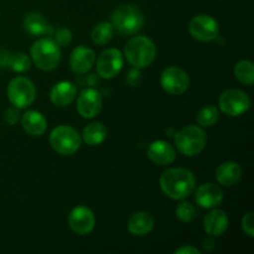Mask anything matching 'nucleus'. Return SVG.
<instances>
[{
  "instance_id": "39448f33",
  "label": "nucleus",
  "mask_w": 254,
  "mask_h": 254,
  "mask_svg": "<svg viewBox=\"0 0 254 254\" xmlns=\"http://www.w3.org/2000/svg\"><path fill=\"white\" fill-rule=\"evenodd\" d=\"M207 135L202 128L189 126L175 134V145L186 156L198 155L205 149Z\"/></svg>"
},
{
  "instance_id": "6ab92c4d",
  "label": "nucleus",
  "mask_w": 254,
  "mask_h": 254,
  "mask_svg": "<svg viewBox=\"0 0 254 254\" xmlns=\"http://www.w3.org/2000/svg\"><path fill=\"white\" fill-rule=\"evenodd\" d=\"M242 178V168L235 161H227L221 164L216 170V179L223 186L236 185Z\"/></svg>"
},
{
  "instance_id": "a878e982",
  "label": "nucleus",
  "mask_w": 254,
  "mask_h": 254,
  "mask_svg": "<svg viewBox=\"0 0 254 254\" xmlns=\"http://www.w3.org/2000/svg\"><path fill=\"white\" fill-rule=\"evenodd\" d=\"M218 117H220L218 109L213 106H207L198 112L197 123L200 124L201 127L208 128V127L215 126L216 122L218 121Z\"/></svg>"
},
{
  "instance_id": "72a5a7b5",
  "label": "nucleus",
  "mask_w": 254,
  "mask_h": 254,
  "mask_svg": "<svg viewBox=\"0 0 254 254\" xmlns=\"http://www.w3.org/2000/svg\"><path fill=\"white\" fill-rule=\"evenodd\" d=\"M9 59H10L9 52L1 51V50H0V67H7Z\"/></svg>"
},
{
  "instance_id": "9d476101",
  "label": "nucleus",
  "mask_w": 254,
  "mask_h": 254,
  "mask_svg": "<svg viewBox=\"0 0 254 254\" xmlns=\"http://www.w3.org/2000/svg\"><path fill=\"white\" fill-rule=\"evenodd\" d=\"M160 82L163 88L168 93L174 94V96H180V94L185 93L186 89L189 88L190 79H189L188 73L183 68L171 66L164 69L163 73H161Z\"/></svg>"
},
{
  "instance_id": "c85d7f7f",
  "label": "nucleus",
  "mask_w": 254,
  "mask_h": 254,
  "mask_svg": "<svg viewBox=\"0 0 254 254\" xmlns=\"http://www.w3.org/2000/svg\"><path fill=\"white\" fill-rule=\"evenodd\" d=\"M55 40H56V44L60 45V46H66L71 42L72 40V34L69 30L67 29H60L56 31V35H55Z\"/></svg>"
},
{
  "instance_id": "a211bd4d",
  "label": "nucleus",
  "mask_w": 254,
  "mask_h": 254,
  "mask_svg": "<svg viewBox=\"0 0 254 254\" xmlns=\"http://www.w3.org/2000/svg\"><path fill=\"white\" fill-rule=\"evenodd\" d=\"M77 89L76 86L71 82L62 81L55 84L50 93V98L54 104L59 107H67L76 98Z\"/></svg>"
},
{
  "instance_id": "4be33fe9",
  "label": "nucleus",
  "mask_w": 254,
  "mask_h": 254,
  "mask_svg": "<svg viewBox=\"0 0 254 254\" xmlns=\"http://www.w3.org/2000/svg\"><path fill=\"white\" fill-rule=\"evenodd\" d=\"M24 27L30 35L34 36H44L51 32V26L46 21L44 15L36 11L30 12L25 16Z\"/></svg>"
},
{
  "instance_id": "cd10ccee",
  "label": "nucleus",
  "mask_w": 254,
  "mask_h": 254,
  "mask_svg": "<svg viewBox=\"0 0 254 254\" xmlns=\"http://www.w3.org/2000/svg\"><path fill=\"white\" fill-rule=\"evenodd\" d=\"M175 215L181 222L190 223L195 220L196 210L190 202H181L179 203L175 210Z\"/></svg>"
},
{
  "instance_id": "1a4fd4ad",
  "label": "nucleus",
  "mask_w": 254,
  "mask_h": 254,
  "mask_svg": "<svg viewBox=\"0 0 254 254\" xmlns=\"http://www.w3.org/2000/svg\"><path fill=\"white\" fill-rule=\"evenodd\" d=\"M124 56L119 50L108 49L97 59V73L104 79L114 78L123 68Z\"/></svg>"
},
{
  "instance_id": "c756f323",
  "label": "nucleus",
  "mask_w": 254,
  "mask_h": 254,
  "mask_svg": "<svg viewBox=\"0 0 254 254\" xmlns=\"http://www.w3.org/2000/svg\"><path fill=\"white\" fill-rule=\"evenodd\" d=\"M242 230L247 233L250 237H254V213L248 212L242 218Z\"/></svg>"
},
{
  "instance_id": "2eb2a0df",
  "label": "nucleus",
  "mask_w": 254,
  "mask_h": 254,
  "mask_svg": "<svg viewBox=\"0 0 254 254\" xmlns=\"http://www.w3.org/2000/svg\"><path fill=\"white\" fill-rule=\"evenodd\" d=\"M96 56L91 49L84 46H78L72 51L69 57V64L74 73H86L93 67Z\"/></svg>"
},
{
  "instance_id": "393cba45",
  "label": "nucleus",
  "mask_w": 254,
  "mask_h": 254,
  "mask_svg": "<svg viewBox=\"0 0 254 254\" xmlns=\"http://www.w3.org/2000/svg\"><path fill=\"white\" fill-rule=\"evenodd\" d=\"M235 76L241 83L246 86H252L254 83V66L248 60L238 62L235 67Z\"/></svg>"
},
{
  "instance_id": "423d86ee",
  "label": "nucleus",
  "mask_w": 254,
  "mask_h": 254,
  "mask_svg": "<svg viewBox=\"0 0 254 254\" xmlns=\"http://www.w3.org/2000/svg\"><path fill=\"white\" fill-rule=\"evenodd\" d=\"M81 135L76 129L68 126H60L51 131L50 144L56 153L61 155H72L81 146Z\"/></svg>"
},
{
  "instance_id": "473e14b6",
  "label": "nucleus",
  "mask_w": 254,
  "mask_h": 254,
  "mask_svg": "<svg viewBox=\"0 0 254 254\" xmlns=\"http://www.w3.org/2000/svg\"><path fill=\"white\" fill-rule=\"evenodd\" d=\"M133 79H135V84H138L139 81H140V73H139V71H136V69H131L128 74V78H127V81H128V83L130 84V86L133 84Z\"/></svg>"
},
{
  "instance_id": "7c9ffc66",
  "label": "nucleus",
  "mask_w": 254,
  "mask_h": 254,
  "mask_svg": "<svg viewBox=\"0 0 254 254\" xmlns=\"http://www.w3.org/2000/svg\"><path fill=\"white\" fill-rule=\"evenodd\" d=\"M19 118H20V113L16 109V107H15V108H9L5 111L4 122L6 124H9V126H14V124H16L17 121H19Z\"/></svg>"
},
{
  "instance_id": "f3484780",
  "label": "nucleus",
  "mask_w": 254,
  "mask_h": 254,
  "mask_svg": "<svg viewBox=\"0 0 254 254\" xmlns=\"http://www.w3.org/2000/svg\"><path fill=\"white\" fill-rule=\"evenodd\" d=\"M228 217L227 213L222 210H212L206 215L203 220V228L206 233L212 237L222 236L228 228Z\"/></svg>"
},
{
  "instance_id": "412c9836",
  "label": "nucleus",
  "mask_w": 254,
  "mask_h": 254,
  "mask_svg": "<svg viewBox=\"0 0 254 254\" xmlns=\"http://www.w3.org/2000/svg\"><path fill=\"white\" fill-rule=\"evenodd\" d=\"M154 228V218L148 212H136L129 218L128 230L134 236H145Z\"/></svg>"
},
{
  "instance_id": "f8f14e48",
  "label": "nucleus",
  "mask_w": 254,
  "mask_h": 254,
  "mask_svg": "<svg viewBox=\"0 0 254 254\" xmlns=\"http://www.w3.org/2000/svg\"><path fill=\"white\" fill-rule=\"evenodd\" d=\"M68 225L76 235L86 236L93 231L96 226V216L91 208L77 206L69 212Z\"/></svg>"
},
{
  "instance_id": "aec40b11",
  "label": "nucleus",
  "mask_w": 254,
  "mask_h": 254,
  "mask_svg": "<svg viewBox=\"0 0 254 254\" xmlns=\"http://www.w3.org/2000/svg\"><path fill=\"white\" fill-rule=\"evenodd\" d=\"M22 128L30 135L40 136L46 131L47 121L40 112L27 111L21 119Z\"/></svg>"
},
{
  "instance_id": "f257e3e1",
  "label": "nucleus",
  "mask_w": 254,
  "mask_h": 254,
  "mask_svg": "<svg viewBox=\"0 0 254 254\" xmlns=\"http://www.w3.org/2000/svg\"><path fill=\"white\" fill-rule=\"evenodd\" d=\"M195 175L188 169L173 168L161 174V190L173 200H184L189 197L195 190Z\"/></svg>"
},
{
  "instance_id": "f03ea898",
  "label": "nucleus",
  "mask_w": 254,
  "mask_h": 254,
  "mask_svg": "<svg viewBox=\"0 0 254 254\" xmlns=\"http://www.w3.org/2000/svg\"><path fill=\"white\" fill-rule=\"evenodd\" d=\"M127 61L135 68L150 66L156 57V47L150 39L145 36H135L129 40L124 49Z\"/></svg>"
},
{
  "instance_id": "bb28decb",
  "label": "nucleus",
  "mask_w": 254,
  "mask_h": 254,
  "mask_svg": "<svg viewBox=\"0 0 254 254\" xmlns=\"http://www.w3.org/2000/svg\"><path fill=\"white\" fill-rule=\"evenodd\" d=\"M30 66H31V60H30V57L26 56L25 54L10 55L7 67L11 68L12 71L25 72L30 68Z\"/></svg>"
},
{
  "instance_id": "20e7f679",
  "label": "nucleus",
  "mask_w": 254,
  "mask_h": 254,
  "mask_svg": "<svg viewBox=\"0 0 254 254\" xmlns=\"http://www.w3.org/2000/svg\"><path fill=\"white\" fill-rule=\"evenodd\" d=\"M31 59L42 71H52L61 61V51L54 40L40 39L31 46Z\"/></svg>"
},
{
  "instance_id": "7ed1b4c3",
  "label": "nucleus",
  "mask_w": 254,
  "mask_h": 254,
  "mask_svg": "<svg viewBox=\"0 0 254 254\" xmlns=\"http://www.w3.org/2000/svg\"><path fill=\"white\" fill-rule=\"evenodd\" d=\"M112 25L122 35H134L144 25V15L134 5H122L112 14Z\"/></svg>"
},
{
  "instance_id": "4468645a",
  "label": "nucleus",
  "mask_w": 254,
  "mask_h": 254,
  "mask_svg": "<svg viewBox=\"0 0 254 254\" xmlns=\"http://www.w3.org/2000/svg\"><path fill=\"white\" fill-rule=\"evenodd\" d=\"M195 201L200 207L215 208L220 206L223 201V191L220 186L212 183L201 185L196 190Z\"/></svg>"
},
{
  "instance_id": "0eeeda50",
  "label": "nucleus",
  "mask_w": 254,
  "mask_h": 254,
  "mask_svg": "<svg viewBox=\"0 0 254 254\" xmlns=\"http://www.w3.org/2000/svg\"><path fill=\"white\" fill-rule=\"evenodd\" d=\"M7 98L16 108L31 106L36 98L34 83L25 77H15L7 86Z\"/></svg>"
},
{
  "instance_id": "2f4dec72",
  "label": "nucleus",
  "mask_w": 254,
  "mask_h": 254,
  "mask_svg": "<svg viewBox=\"0 0 254 254\" xmlns=\"http://www.w3.org/2000/svg\"><path fill=\"white\" fill-rule=\"evenodd\" d=\"M176 254H201V251L192 246H183L175 251Z\"/></svg>"
},
{
  "instance_id": "dca6fc26",
  "label": "nucleus",
  "mask_w": 254,
  "mask_h": 254,
  "mask_svg": "<svg viewBox=\"0 0 254 254\" xmlns=\"http://www.w3.org/2000/svg\"><path fill=\"white\" fill-rule=\"evenodd\" d=\"M148 156L156 165H169L173 163L176 158L175 149L173 145L164 140H156L150 144L148 149Z\"/></svg>"
},
{
  "instance_id": "6e6552de",
  "label": "nucleus",
  "mask_w": 254,
  "mask_h": 254,
  "mask_svg": "<svg viewBox=\"0 0 254 254\" xmlns=\"http://www.w3.org/2000/svg\"><path fill=\"white\" fill-rule=\"evenodd\" d=\"M250 97L241 89H227L220 97V109L230 117L242 116L250 109Z\"/></svg>"
},
{
  "instance_id": "5701e85b",
  "label": "nucleus",
  "mask_w": 254,
  "mask_h": 254,
  "mask_svg": "<svg viewBox=\"0 0 254 254\" xmlns=\"http://www.w3.org/2000/svg\"><path fill=\"white\" fill-rule=\"evenodd\" d=\"M107 128L102 123H91L83 129V134H82V138H83L84 143L88 144L91 146L99 145V144L103 143L107 138Z\"/></svg>"
},
{
  "instance_id": "b1692460",
  "label": "nucleus",
  "mask_w": 254,
  "mask_h": 254,
  "mask_svg": "<svg viewBox=\"0 0 254 254\" xmlns=\"http://www.w3.org/2000/svg\"><path fill=\"white\" fill-rule=\"evenodd\" d=\"M113 25L111 22H101L92 30L91 39L98 46L107 45L113 37Z\"/></svg>"
},
{
  "instance_id": "9b49d317",
  "label": "nucleus",
  "mask_w": 254,
  "mask_h": 254,
  "mask_svg": "<svg viewBox=\"0 0 254 254\" xmlns=\"http://www.w3.org/2000/svg\"><path fill=\"white\" fill-rule=\"evenodd\" d=\"M189 31L191 36L198 41H212L218 36L220 27L213 17L208 15H197L190 21Z\"/></svg>"
},
{
  "instance_id": "ddd939ff",
  "label": "nucleus",
  "mask_w": 254,
  "mask_h": 254,
  "mask_svg": "<svg viewBox=\"0 0 254 254\" xmlns=\"http://www.w3.org/2000/svg\"><path fill=\"white\" fill-rule=\"evenodd\" d=\"M103 101L98 91L93 88L84 89L77 98V111L83 118H94L102 111Z\"/></svg>"
}]
</instances>
